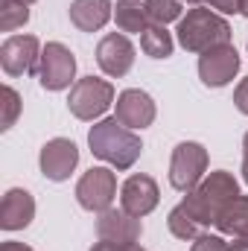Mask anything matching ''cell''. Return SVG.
<instances>
[{
	"label": "cell",
	"mask_w": 248,
	"mask_h": 251,
	"mask_svg": "<svg viewBox=\"0 0 248 251\" xmlns=\"http://www.w3.org/2000/svg\"><path fill=\"white\" fill-rule=\"evenodd\" d=\"M143 6L149 12V21L152 24H161V26L184 18L181 15L184 12V0H143Z\"/></svg>",
	"instance_id": "obj_22"
},
{
	"label": "cell",
	"mask_w": 248,
	"mask_h": 251,
	"mask_svg": "<svg viewBox=\"0 0 248 251\" xmlns=\"http://www.w3.org/2000/svg\"><path fill=\"white\" fill-rule=\"evenodd\" d=\"M91 251H146L140 243H108V240H99L94 243Z\"/></svg>",
	"instance_id": "obj_25"
},
{
	"label": "cell",
	"mask_w": 248,
	"mask_h": 251,
	"mask_svg": "<svg viewBox=\"0 0 248 251\" xmlns=\"http://www.w3.org/2000/svg\"><path fill=\"white\" fill-rule=\"evenodd\" d=\"M35 219V199L24 187L6 190L0 201V228L3 231H24Z\"/></svg>",
	"instance_id": "obj_15"
},
{
	"label": "cell",
	"mask_w": 248,
	"mask_h": 251,
	"mask_svg": "<svg viewBox=\"0 0 248 251\" xmlns=\"http://www.w3.org/2000/svg\"><path fill=\"white\" fill-rule=\"evenodd\" d=\"M184 3H190V6H201V3H207V0H184Z\"/></svg>",
	"instance_id": "obj_32"
},
{
	"label": "cell",
	"mask_w": 248,
	"mask_h": 251,
	"mask_svg": "<svg viewBox=\"0 0 248 251\" xmlns=\"http://www.w3.org/2000/svg\"><path fill=\"white\" fill-rule=\"evenodd\" d=\"M134 56H137V50H134V44L128 41L125 32H108L97 44V64L111 79H123L134 67Z\"/></svg>",
	"instance_id": "obj_11"
},
{
	"label": "cell",
	"mask_w": 248,
	"mask_h": 251,
	"mask_svg": "<svg viewBox=\"0 0 248 251\" xmlns=\"http://www.w3.org/2000/svg\"><path fill=\"white\" fill-rule=\"evenodd\" d=\"M207 3H210V9L219 12V15H237V12H240V0H207Z\"/></svg>",
	"instance_id": "obj_27"
},
{
	"label": "cell",
	"mask_w": 248,
	"mask_h": 251,
	"mask_svg": "<svg viewBox=\"0 0 248 251\" xmlns=\"http://www.w3.org/2000/svg\"><path fill=\"white\" fill-rule=\"evenodd\" d=\"M88 146L94 152V158L105 161L111 170L117 173H125L137 164L140 152H143V140L125 128L117 117H102L91 126L88 131Z\"/></svg>",
	"instance_id": "obj_1"
},
{
	"label": "cell",
	"mask_w": 248,
	"mask_h": 251,
	"mask_svg": "<svg viewBox=\"0 0 248 251\" xmlns=\"http://www.w3.org/2000/svg\"><path fill=\"white\" fill-rule=\"evenodd\" d=\"M38 85L44 91H64L76 85V56L62 41H47L38 62Z\"/></svg>",
	"instance_id": "obj_6"
},
{
	"label": "cell",
	"mask_w": 248,
	"mask_h": 251,
	"mask_svg": "<svg viewBox=\"0 0 248 251\" xmlns=\"http://www.w3.org/2000/svg\"><path fill=\"white\" fill-rule=\"evenodd\" d=\"M231 251H248V234L246 237H234L231 240Z\"/></svg>",
	"instance_id": "obj_30"
},
{
	"label": "cell",
	"mask_w": 248,
	"mask_h": 251,
	"mask_svg": "<svg viewBox=\"0 0 248 251\" xmlns=\"http://www.w3.org/2000/svg\"><path fill=\"white\" fill-rule=\"evenodd\" d=\"M114 24L125 35H143L152 21H149V12H146V6L140 0H117V6H114Z\"/></svg>",
	"instance_id": "obj_17"
},
{
	"label": "cell",
	"mask_w": 248,
	"mask_h": 251,
	"mask_svg": "<svg viewBox=\"0 0 248 251\" xmlns=\"http://www.w3.org/2000/svg\"><path fill=\"white\" fill-rule=\"evenodd\" d=\"M114 85L108 79H97V76H82L76 79V85L70 88L67 97V108L76 120L82 123H97L102 120V114L114 105Z\"/></svg>",
	"instance_id": "obj_4"
},
{
	"label": "cell",
	"mask_w": 248,
	"mask_h": 251,
	"mask_svg": "<svg viewBox=\"0 0 248 251\" xmlns=\"http://www.w3.org/2000/svg\"><path fill=\"white\" fill-rule=\"evenodd\" d=\"M240 15L248 18V0H240Z\"/></svg>",
	"instance_id": "obj_31"
},
{
	"label": "cell",
	"mask_w": 248,
	"mask_h": 251,
	"mask_svg": "<svg viewBox=\"0 0 248 251\" xmlns=\"http://www.w3.org/2000/svg\"><path fill=\"white\" fill-rule=\"evenodd\" d=\"M240 73V53L234 44L210 47L198 56V79L207 88H225Z\"/></svg>",
	"instance_id": "obj_9"
},
{
	"label": "cell",
	"mask_w": 248,
	"mask_h": 251,
	"mask_svg": "<svg viewBox=\"0 0 248 251\" xmlns=\"http://www.w3.org/2000/svg\"><path fill=\"white\" fill-rule=\"evenodd\" d=\"M70 24L82 32H99L114 18L111 0H73L70 3Z\"/></svg>",
	"instance_id": "obj_16"
},
{
	"label": "cell",
	"mask_w": 248,
	"mask_h": 251,
	"mask_svg": "<svg viewBox=\"0 0 248 251\" xmlns=\"http://www.w3.org/2000/svg\"><path fill=\"white\" fill-rule=\"evenodd\" d=\"M0 251H35V249H29V246H24V243L9 240V243H3V246H0Z\"/></svg>",
	"instance_id": "obj_29"
},
{
	"label": "cell",
	"mask_w": 248,
	"mask_h": 251,
	"mask_svg": "<svg viewBox=\"0 0 248 251\" xmlns=\"http://www.w3.org/2000/svg\"><path fill=\"white\" fill-rule=\"evenodd\" d=\"M167 225H170V234L175 237V240H184V243H193L196 237H201L204 234V228L190 216L184 210V204L178 201L173 210H170V216H167Z\"/></svg>",
	"instance_id": "obj_20"
},
{
	"label": "cell",
	"mask_w": 248,
	"mask_h": 251,
	"mask_svg": "<svg viewBox=\"0 0 248 251\" xmlns=\"http://www.w3.org/2000/svg\"><path fill=\"white\" fill-rule=\"evenodd\" d=\"M216 228L225 237H246L248 234V196L240 193L234 201H228V207L216 219Z\"/></svg>",
	"instance_id": "obj_18"
},
{
	"label": "cell",
	"mask_w": 248,
	"mask_h": 251,
	"mask_svg": "<svg viewBox=\"0 0 248 251\" xmlns=\"http://www.w3.org/2000/svg\"><path fill=\"white\" fill-rule=\"evenodd\" d=\"M24 3H35V0H24Z\"/></svg>",
	"instance_id": "obj_33"
},
{
	"label": "cell",
	"mask_w": 248,
	"mask_h": 251,
	"mask_svg": "<svg viewBox=\"0 0 248 251\" xmlns=\"http://www.w3.org/2000/svg\"><path fill=\"white\" fill-rule=\"evenodd\" d=\"M117 199V176L111 167H91L76 181V201L88 213H105Z\"/></svg>",
	"instance_id": "obj_7"
},
{
	"label": "cell",
	"mask_w": 248,
	"mask_h": 251,
	"mask_svg": "<svg viewBox=\"0 0 248 251\" xmlns=\"http://www.w3.org/2000/svg\"><path fill=\"white\" fill-rule=\"evenodd\" d=\"M237 196H240V181L228 170H213V173H207L190 193H184L181 204H184L187 213L207 231L210 225H216L219 213Z\"/></svg>",
	"instance_id": "obj_2"
},
{
	"label": "cell",
	"mask_w": 248,
	"mask_h": 251,
	"mask_svg": "<svg viewBox=\"0 0 248 251\" xmlns=\"http://www.w3.org/2000/svg\"><path fill=\"white\" fill-rule=\"evenodd\" d=\"M161 201V190H158V181L152 176H143V173H134L128 176L120 187V207L128 210L131 216L143 219L149 216Z\"/></svg>",
	"instance_id": "obj_12"
},
{
	"label": "cell",
	"mask_w": 248,
	"mask_h": 251,
	"mask_svg": "<svg viewBox=\"0 0 248 251\" xmlns=\"http://www.w3.org/2000/svg\"><path fill=\"white\" fill-rule=\"evenodd\" d=\"M38 167L47 181H67L79 167V146L67 137H53L38 152Z\"/></svg>",
	"instance_id": "obj_10"
},
{
	"label": "cell",
	"mask_w": 248,
	"mask_h": 251,
	"mask_svg": "<svg viewBox=\"0 0 248 251\" xmlns=\"http://www.w3.org/2000/svg\"><path fill=\"white\" fill-rule=\"evenodd\" d=\"M140 50L149 56V59H170L173 50H175V38L167 26L161 24H149L146 32L140 35Z\"/></svg>",
	"instance_id": "obj_19"
},
{
	"label": "cell",
	"mask_w": 248,
	"mask_h": 251,
	"mask_svg": "<svg viewBox=\"0 0 248 251\" xmlns=\"http://www.w3.org/2000/svg\"><path fill=\"white\" fill-rule=\"evenodd\" d=\"M114 117H117L125 128L137 131V128H149V126L155 123L158 108H155V100H152L146 91H140V88H128V91H123V94H117Z\"/></svg>",
	"instance_id": "obj_13"
},
{
	"label": "cell",
	"mask_w": 248,
	"mask_h": 251,
	"mask_svg": "<svg viewBox=\"0 0 248 251\" xmlns=\"http://www.w3.org/2000/svg\"><path fill=\"white\" fill-rule=\"evenodd\" d=\"M207 164H210V155L201 143H196V140L178 143L170 158V184L178 193H190L207 176Z\"/></svg>",
	"instance_id": "obj_5"
},
{
	"label": "cell",
	"mask_w": 248,
	"mask_h": 251,
	"mask_svg": "<svg viewBox=\"0 0 248 251\" xmlns=\"http://www.w3.org/2000/svg\"><path fill=\"white\" fill-rule=\"evenodd\" d=\"M41 41L35 35H9L0 44V67L6 76H26L38 73L41 62Z\"/></svg>",
	"instance_id": "obj_8"
},
{
	"label": "cell",
	"mask_w": 248,
	"mask_h": 251,
	"mask_svg": "<svg viewBox=\"0 0 248 251\" xmlns=\"http://www.w3.org/2000/svg\"><path fill=\"white\" fill-rule=\"evenodd\" d=\"M231 35L234 32H231V24L225 21V15H219L213 9H204V6L187 9V15L178 21V29H175L178 44L187 53H198V56L210 47L231 44Z\"/></svg>",
	"instance_id": "obj_3"
},
{
	"label": "cell",
	"mask_w": 248,
	"mask_h": 251,
	"mask_svg": "<svg viewBox=\"0 0 248 251\" xmlns=\"http://www.w3.org/2000/svg\"><path fill=\"white\" fill-rule=\"evenodd\" d=\"M97 237L108 243H137L143 237V222L123 207H108L105 213H97Z\"/></svg>",
	"instance_id": "obj_14"
},
{
	"label": "cell",
	"mask_w": 248,
	"mask_h": 251,
	"mask_svg": "<svg viewBox=\"0 0 248 251\" xmlns=\"http://www.w3.org/2000/svg\"><path fill=\"white\" fill-rule=\"evenodd\" d=\"M29 24V3L24 0H0V29L15 32Z\"/></svg>",
	"instance_id": "obj_21"
},
{
	"label": "cell",
	"mask_w": 248,
	"mask_h": 251,
	"mask_svg": "<svg viewBox=\"0 0 248 251\" xmlns=\"http://www.w3.org/2000/svg\"><path fill=\"white\" fill-rule=\"evenodd\" d=\"M243 181L248 184V131L243 137Z\"/></svg>",
	"instance_id": "obj_28"
},
{
	"label": "cell",
	"mask_w": 248,
	"mask_h": 251,
	"mask_svg": "<svg viewBox=\"0 0 248 251\" xmlns=\"http://www.w3.org/2000/svg\"><path fill=\"white\" fill-rule=\"evenodd\" d=\"M234 105L240 108V114H246L248 117V76L246 79H240V85L234 88Z\"/></svg>",
	"instance_id": "obj_26"
},
{
	"label": "cell",
	"mask_w": 248,
	"mask_h": 251,
	"mask_svg": "<svg viewBox=\"0 0 248 251\" xmlns=\"http://www.w3.org/2000/svg\"><path fill=\"white\" fill-rule=\"evenodd\" d=\"M0 105H3V114H0V128L3 131H9L12 126H15V120L21 117V108H24V102H21V94L12 88V85H6L3 91H0Z\"/></svg>",
	"instance_id": "obj_23"
},
{
	"label": "cell",
	"mask_w": 248,
	"mask_h": 251,
	"mask_svg": "<svg viewBox=\"0 0 248 251\" xmlns=\"http://www.w3.org/2000/svg\"><path fill=\"white\" fill-rule=\"evenodd\" d=\"M190 251H231V243L222 237V234H201V237H196L193 240V246Z\"/></svg>",
	"instance_id": "obj_24"
}]
</instances>
